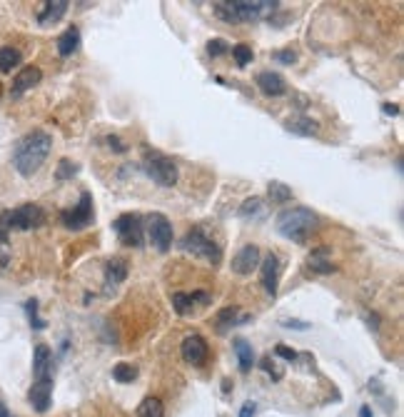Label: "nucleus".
I'll use <instances>...</instances> for the list:
<instances>
[{"mask_svg": "<svg viewBox=\"0 0 404 417\" xmlns=\"http://www.w3.org/2000/svg\"><path fill=\"white\" fill-rule=\"evenodd\" d=\"M275 60H280V63H285V65H292L297 60V53L289 48V50H280V53H275Z\"/></svg>", "mask_w": 404, "mask_h": 417, "instance_id": "36", "label": "nucleus"}, {"mask_svg": "<svg viewBox=\"0 0 404 417\" xmlns=\"http://www.w3.org/2000/svg\"><path fill=\"white\" fill-rule=\"evenodd\" d=\"M32 375H35V380H52V353L48 345H35Z\"/></svg>", "mask_w": 404, "mask_h": 417, "instance_id": "16", "label": "nucleus"}, {"mask_svg": "<svg viewBox=\"0 0 404 417\" xmlns=\"http://www.w3.org/2000/svg\"><path fill=\"white\" fill-rule=\"evenodd\" d=\"M275 228L282 238L292 240V243H305L314 232V228H317V215L305 205L285 207V210L277 215Z\"/></svg>", "mask_w": 404, "mask_h": 417, "instance_id": "3", "label": "nucleus"}, {"mask_svg": "<svg viewBox=\"0 0 404 417\" xmlns=\"http://www.w3.org/2000/svg\"><path fill=\"white\" fill-rule=\"evenodd\" d=\"M235 355H238L240 362V373H250L252 365H255V353H252V345L244 337H235Z\"/></svg>", "mask_w": 404, "mask_h": 417, "instance_id": "21", "label": "nucleus"}, {"mask_svg": "<svg viewBox=\"0 0 404 417\" xmlns=\"http://www.w3.org/2000/svg\"><path fill=\"white\" fill-rule=\"evenodd\" d=\"M275 353L280 355V358H285V360H295V358H297L295 350H289L287 345H277V347H275Z\"/></svg>", "mask_w": 404, "mask_h": 417, "instance_id": "37", "label": "nucleus"}, {"mask_svg": "<svg viewBox=\"0 0 404 417\" xmlns=\"http://www.w3.org/2000/svg\"><path fill=\"white\" fill-rule=\"evenodd\" d=\"M180 248L185 252H190V255L195 257H202V260H207V263L212 265H220L222 263V248H220L215 240L207 235L202 228H193V230L185 232V238H182V243H180Z\"/></svg>", "mask_w": 404, "mask_h": 417, "instance_id": "5", "label": "nucleus"}, {"mask_svg": "<svg viewBox=\"0 0 404 417\" xmlns=\"http://www.w3.org/2000/svg\"><path fill=\"white\" fill-rule=\"evenodd\" d=\"M275 8H280V3H272V0H218V3H212L215 15L224 23H252V20H260L272 13Z\"/></svg>", "mask_w": 404, "mask_h": 417, "instance_id": "2", "label": "nucleus"}, {"mask_svg": "<svg viewBox=\"0 0 404 417\" xmlns=\"http://www.w3.org/2000/svg\"><path fill=\"white\" fill-rule=\"evenodd\" d=\"M125 277H128V263L122 257H113V260L105 263V280H108V285H120Z\"/></svg>", "mask_w": 404, "mask_h": 417, "instance_id": "22", "label": "nucleus"}, {"mask_svg": "<svg viewBox=\"0 0 404 417\" xmlns=\"http://www.w3.org/2000/svg\"><path fill=\"white\" fill-rule=\"evenodd\" d=\"M282 325H285V328H289V330H307V328H312L309 322H300V320H285Z\"/></svg>", "mask_w": 404, "mask_h": 417, "instance_id": "38", "label": "nucleus"}, {"mask_svg": "<svg viewBox=\"0 0 404 417\" xmlns=\"http://www.w3.org/2000/svg\"><path fill=\"white\" fill-rule=\"evenodd\" d=\"M26 313H28V320H30L32 330H43L45 328V322L38 317V300H28L26 302Z\"/></svg>", "mask_w": 404, "mask_h": 417, "instance_id": "32", "label": "nucleus"}, {"mask_svg": "<svg viewBox=\"0 0 404 417\" xmlns=\"http://www.w3.org/2000/svg\"><path fill=\"white\" fill-rule=\"evenodd\" d=\"M255 412H257L255 402H244L242 407H240V417H255Z\"/></svg>", "mask_w": 404, "mask_h": 417, "instance_id": "39", "label": "nucleus"}, {"mask_svg": "<svg viewBox=\"0 0 404 417\" xmlns=\"http://www.w3.org/2000/svg\"><path fill=\"white\" fill-rule=\"evenodd\" d=\"M260 268V248L257 245H244L240 248V252L232 257V272L247 277Z\"/></svg>", "mask_w": 404, "mask_h": 417, "instance_id": "11", "label": "nucleus"}, {"mask_svg": "<svg viewBox=\"0 0 404 417\" xmlns=\"http://www.w3.org/2000/svg\"><path fill=\"white\" fill-rule=\"evenodd\" d=\"M142 173L148 175L153 183L162 187H173L180 178V167L173 158H167L160 150H148L142 158Z\"/></svg>", "mask_w": 404, "mask_h": 417, "instance_id": "4", "label": "nucleus"}, {"mask_svg": "<svg viewBox=\"0 0 404 417\" xmlns=\"http://www.w3.org/2000/svg\"><path fill=\"white\" fill-rule=\"evenodd\" d=\"M230 50H232V58H235V63H238V68H244V65H250L252 58H255V53H252L250 45H230Z\"/></svg>", "mask_w": 404, "mask_h": 417, "instance_id": "28", "label": "nucleus"}, {"mask_svg": "<svg viewBox=\"0 0 404 417\" xmlns=\"http://www.w3.org/2000/svg\"><path fill=\"white\" fill-rule=\"evenodd\" d=\"M40 80H43V73H40V68H35V65H26V68H23V71H20L18 75L13 77V88H10V95L20 98L23 93H28L30 88H35Z\"/></svg>", "mask_w": 404, "mask_h": 417, "instance_id": "14", "label": "nucleus"}, {"mask_svg": "<svg viewBox=\"0 0 404 417\" xmlns=\"http://www.w3.org/2000/svg\"><path fill=\"white\" fill-rule=\"evenodd\" d=\"M28 400L30 405L35 407V412H48L50 410V402H52V380H35L28 392Z\"/></svg>", "mask_w": 404, "mask_h": 417, "instance_id": "13", "label": "nucleus"}, {"mask_svg": "<svg viewBox=\"0 0 404 417\" xmlns=\"http://www.w3.org/2000/svg\"><path fill=\"white\" fill-rule=\"evenodd\" d=\"M382 108H385V113H387V115H399V105L385 103V105H382Z\"/></svg>", "mask_w": 404, "mask_h": 417, "instance_id": "40", "label": "nucleus"}, {"mask_svg": "<svg viewBox=\"0 0 404 417\" xmlns=\"http://www.w3.org/2000/svg\"><path fill=\"white\" fill-rule=\"evenodd\" d=\"M257 88L262 90L264 95L269 98H280L287 93V83H285V77L280 73H272V71H264L257 75Z\"/></svg>", "mask_w": 404, "mask_h": 417, "instance_id": "17", "label": "nucleus"}, {"mask_svg": "<svg viewBox=\"0 0 404 417\" xmlns=\"http://www.w3.org/2000/svg\"><path fill=\"white\" fill-rule=\"evenodd\" d=\"M280 257L275 252H267V255L260 260V280H262V288L269 297L277 295V288H280Z\"/></svg>", "mask_w": 404, "mask_h": 417, "instance_id": "10", "label": "nucleus"}, {"mask_svg": "<svg viewBox=\"0 0 404 417\" xmlns=\"http://www.w3.org/2000/svg\"><path fill=\"white\" fill-rule=\"evenodd\" d=\"M287 130L297 135H314L317 133V122H314L312 118H297V120L287 122Z\"/></svg>", "mask_w": 404, "mask_h": 417, "instance_id": "27", "label": "nucleus"}, {"mask_svg": "<svg viewBox=\"0 0 404 417\" xmlns=\"http://www.w3.org/2000/svg\"><path fill=\"white\" fill-rule=\"evenodd\" d=\"M20 60H23V55L18 48H10V45L0 48V73H10L13 68H18Z\"/></svg>", "mask_w": 404, "mask_h": 417, "instance_id": "24", "label": "nucleus"}, {"mask_svg": "<svg viewBox=\"0 0 404 417\" xmlns=\"http://www.w3.org/2000/svg\"><path fill=\"white\" fill-rule=\"evenodd\" d=\"M105 142H108L110 150H115V153H125V150H128V145H125V142H122L117 135H108V138H105Z\"/></svg>", "mask_w": 404, "mask_h": 417, "instance_id": "35", "label": "nucleus"}, {"mask_svg": "<svg viewBox=\"0 0 404 417\" xmlns=\"http://www.w3.org/2000/svg\"><path fill=\"white\" fill-rule=\"evenodd\" d=\"M212 297L207 295V293H202V290H198V293H173V308L177 315H190L195 310V305L198 302H202V305H207Z\"/></svg>", "mask_w": 404, "mask_h": 417, "instance_id": "15", "label": "nucleus"}, {"mask_svg": "<svg viewBox=\"0 0 404 417\" xmlns=\"http://www.w3.org/2000/svg\"><path fill=\"white\" fill-rule=\"evenodd\" d=\"M52 150V135L45 130H32L26 138H20L13 150V165L23 178H30L40 170Z\"/></svg>", "mask_w": 404, "mask_h": 417, "instance_id": "1", "label": "nucleus"}, {"mask_svg": "<svg viewBox=\"0 0 404 417\" xmlns=\"http://www.w3.org/2000/svg\"><path fill=\"white\" fill-rule=\"evenodd\" d=\"M0 417H10V412H8V407L3 402H0Z\"/></svg>", "mask_w": 404, "mask_h": 417, "instance_id": "42", "label": "nucleus"}, {"mask_svg": "<svg viewBox=\"0 0 404 417\" xmlns=\"http://www.w3.org/2000/svg\"><path fill=\"white\" fill-rule=\"evenodd\" d=\"M60 223H63V228H68V230L73 232L90 228V225L95 223V203H93V195L83 193L80 200H77V205L65 207V210L60 212Z\"/></svg>", "mask_w": 404, "mask_h": 417, "instance_id": "7", "label": "nucleus"}, {"mask_svg": "<svg viewBox=\"0 0 404 417\" xmlns=\"http://www.w3.org/2000/svg\"><path fill=\"white\" fill-rule=\"evenodd\" d=\"M70 3L68 0H48L38 13V26H55L65 13H68Z\"/></svg>", "mask_w": 404, "mask_h": 417, "instance_id": "18", "label": "nucleus"}, {"mask_svg": "<svg viewBox=\"0 0 404 417\" xmlns=\"http://www.w3.org/2000/svg\"><path fill=\"white\" fill-rule=\"evenodd\" d=\"M45 223V210L35 203H26V205H18L13 210H8L0 215V228L10 230H35Z\"/></svg>", "mask_w": 404, "mask_h": 417, "instance_id": "6", "label": "nucleus"}, {"mask_svg": "<svg viewBox=\"0 0 404 417\" xmlns=\"http://www.w3.org/2000/svg\"><path fill=\"white\" fill-rule=\"evenodd\" d=\"M269 200L272 203H289L292 200V187L282 183H269Z\"/></svg>", "mask_w": 404, "mask_h": 417, "instance_id": "29", "label": "nucleus"}, {"mask_svg": "<svg viewBox=\"0 0 404 417\" xmlns=\"http://www.w3.org/2000/svg\"><path fill=\"white\" fill-rule=\"evenodd\" d=\"M180 353H182V360L190 365H202L207 360V340L202 335H187L180 345Z\"/></svg>", "mask_w": 404, "mask_h": 417, "instance_id": "12", "label": "nucleus"}, {"mask_svg": "<svg viewBox=\"0 0 404 417\" xmlns=\"http://www.w3.org/2000/svg\"><path fill=\"white\" fill-rule=\"evenodd\" d=\"M0 95H3V85H0Z\"/></svg>", "mask_w": 404, "mask_h": 417, "instance_id": "43", "label": "nucleus"}, {"mask_svg": "<svg viewBox=\"0 0 404 417\" xmlns=\"http://www.w3.org/2000/svg\"><path fill=\"white\" fill-rule=\"evenodd\" d=\"M77 48H80V30L70 26L58 38V55L60 58H70L73 53H77Z\"/></svg>", "mask_w": 404, "mask_h": 417, "instance_id": "20", "label": "nucleus"}, {"mask_svg": "<svg viewBox=\"0 0 404 417\" xmlns=\"http://www.w3.org/2000/svg\"><path fill=\"white\" fill-rule=\"evenodd\" d=\"M309 268H312V272H320V275H329V272L337 270L327 260V248H320V250H314L309 255Z\"/></svg>", "mask_w": 404, "mask_h": 417, "instance_id": "23", "label": "nucleus"}, {"mask_svg": "<svg viewBox=\"0 0 404 417\" xmlns=\"http://www.w3.org/2000/svg\"><path fill=\"white\" fill-rule=\"evenodd\" d=\"M0 263H8V230L0 228Z\"/></svg>", "mask_w": 404, "mask_h": 417, "instance_id": "34", "label": "nucleus"}, {"mask_svg": "<svg viewBox=\"0 0 404 417\" xmlns=\"http://www.w3.org/2000/svg\"><path fill=\"white\" fill-rule=\"evenodd\" d=\"M113 230L120 238L122 245L128 248H142L145 245V228H142V218L135 212H125L113 223Z\"/></svg>", "mask_w": 404, "mask_h": 417, "instance_id": "8", "label": "nucleus"}, {"mask_svg": "<svg viewBox=\"0 0 404 417\" xmlns=\"http://www.w3.org/2000/svg\"><path fill=\"white\" fill-rule=\"evenodd\" d=\"M224 53H230V43L222 38H215L207 43V55H212V58H220V55H224Z\"/></svg>", "mask_w": 404, "mask_h": 417, "instance_id": "33", "label": "nucleus"}, {"mask_svg": "<svg viewBox=\"0 0 404 417\" xmlns=\"http://www.w3.org/2000/svg\"><path fill=\"white\" fill-rule=\"evenodd\" d=\"M359 417H372V410H369V407H362V410H359Z\"/></svg>", "mask_w": 404, "mask_h": 417, "instance_id": "41", "label": "nucleus"}, {"mask_svg": "<svg viewBox=\"0 0 404 417\" xmlns=\"http://www.w3.org/2000/svg\"><path fill=\"white\" fill-rule=\"evenodd\" d=\"M247 320H250L247 315H242V317H240V308L230 305V308H222L218 313V317H215V328H218L220 335H224L230 328H235L238 322H247Z\"/></svg>", "mask_w": 404, "mask_h": 417, "instance_id": "19", "label": "nucleus"}, {"mask_svg": "<svg viewBox=\"0 0 404 417\" xmlns=\"http://www.w3.org/2000/svg\"><path fill=\"white\" fill-rule=\"evenodd\" d=\"M262 198H247L242 203V205H240V215H242V218H250V215H260V212H262Z\"/></svg>", "mask_w": 404, "mask_h": 417, "instance_id": "30", "label": "nucleus"}, {"mask_svg": "<svg viewBox=\"0 0 404 417\" xmlns=\"http://www.w3.org/2000/svg\"><path fill=\"white\" fill-rule=\"evenodd\" d=\"M137 378V367L130 365V362H117L115 367H113V380L115 382H133V380Z\"/></svg>", "mask_w": 404, "mask_h": 417, "instance_id": "26", "label": "nucleus"}, {"mask_svg": "<svg viewBox=\"0 0 404 417\" xmlns=\"http://www.w3.org/2000/svg\"><path fill=\"white\" fill-rule=\"evenodd\" d=\"M137 417H165V407H162L160 398H145L137 407Z\"/></svg>", "mask_w": 404, "mask_h": 417, "instance_id": "25", "label": "nucleus"}, {"mask_svg": "<svg viewBox=\"0 0 404 417\" xmlns=\"http://www.w3.org/2000/svg\"><path fill=\"white\" fill-rule=\"evenodd\" d=\"M77 175V165L73 160H68V158H63V160L58 163V170H55V180H70Z\"/></svg>", "mask_w": 404, "mask_h": 417, "instance_id": "31", "label": "nucleus"}, {"mask_svg": "<svg viewBox=\"0 0 404 417\" xmlns=\"http://www.w3.org/2000/svg\"><path fill=\"white\" fill-rule=\"evenodd\" d=\"M148 238L153 243V248H157V252H167L173 248V223L162 215V212H153L148 218Z\"/></svg>", "mask_w": 404, "mask_h": 417, "instance_id": "9", "label": "nucleus"}]
</instances>
